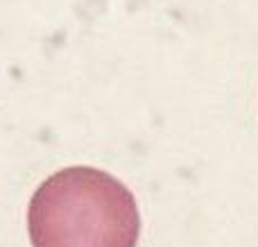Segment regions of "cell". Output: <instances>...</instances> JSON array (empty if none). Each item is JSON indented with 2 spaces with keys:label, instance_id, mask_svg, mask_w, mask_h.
Returning a JSON list of instances; mask_svg holds the SVG:
<instances>
[{
  "label": "cell",
  "instance_id": "cell-1",
  "mask_svg": "<svg viewBox=\"0 0 258 247\" xmlns=\"http://www.w3.org/2000/svg\"><path fill=\"white\" fill-rule=\"evenodd\" d=\"M32 247H136L141 213L113 175L71 166L50 175L27 207Z\"/></svg>",
  "mask_w": 258,
  "mask_h": 247
}]
</instances>
